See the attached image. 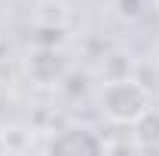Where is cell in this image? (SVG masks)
<instances>
[{
	"mask_svg": "<svg viewBox=\"0 0 159 156\" xmlns=\"http://www.w3.org/2000/svg\"><path fill=\"white\" fill-rule=\"evenodd\" d=\"M101 74L104 80H122V77H135V61L129 52L122 49H113L107 58L101 61Z\"/></svg>",
	"mask_w": 159,
	"mask_h": 156,
	"instance_id": "5b68a950",
	"label": "cell"
},
{
	"mask_svg": "<svg viewBox=\"0 0 159 156\" xmlns=\"http://www.w3.org/2000/svg\"><path fill=\"white\" fill-rule=\"evenodd\" d=\"M52 153H101L104 150V141H101L92 129H64L58 138H52L49 144Z\"/></svg>",
	"mask_w": 159,
	"mask_h": 156,
	"instance_id": "3957f363",
	"label": "cell"
},
{
	"mask_svg": "<svg viewBox=\"0 0 159 156\" xmlns=\"http://www.w3.org/2000/svg\"><path fill=\"white\" fill-rule=\"evenodd\" d=\"M98 107L113 126H132L138 117H144L153 107V95L138 77L104 80L98 92Z\"/></svg>",
	"mask_w": 159,
	"mask_h": 156,
	"instance_id": "6da1fadb",
	"label": "cell"
},
{
	"mask_svg": "<svg viewBox=\"0 0 159 156\" xmlns=\"http://www.w3.org/2000/svg\"><path fill=\"white\" fill-rule=\"evenodd\" d=\"M28 74L40 86H58L67 77V61L55 46H40L37 52L28 58Z\"/></svg>",
	"mask_w": 159,
	"mask_h": 156,
	"instance_id": "7a4b0ae2",
	"label": "cell"
},
{
	"mask_svg": "<svg viewBox=\"0 0 159 156\" xmlns=\"http://www.w3.org/2000/svg\"><path fill=\"white\" fill-rule=\"evenodd\" d=\"M156 6H159V0H156Z\"/></svg>",
	"mask_w": 159,
	"mask_h": 156,
	"instance_id": "8992f818",
	"label": "cell"
},
{
	"mask_svg": "<svg viewBox=\"0 0 159 156\" xmlns=\"http://www.w3.org/2000/svg\"><path fill=\"white\" fill-rule=\"evenodd\" d=\"M138 150H159V107H150L144 117L132 122Z\"/></svg>",
	"mask_w": 159,
	"mask_h": 156,
	"instance_id": "277c9868",
	"label": "cell"
}]
</instances>
